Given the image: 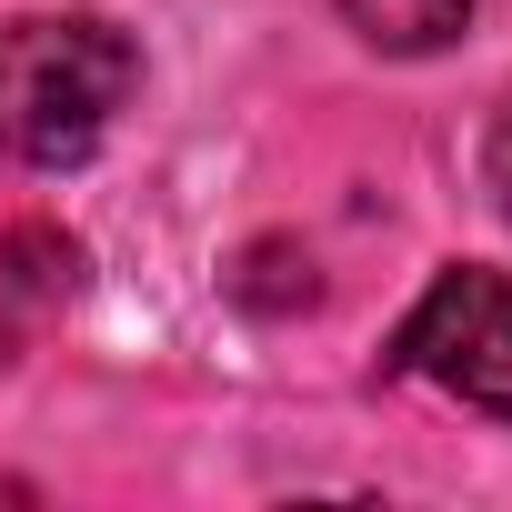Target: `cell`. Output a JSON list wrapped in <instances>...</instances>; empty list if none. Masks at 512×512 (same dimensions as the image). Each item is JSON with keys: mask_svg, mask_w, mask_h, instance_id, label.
<instances>
[{"mask_svg": "<svg viewBox=\"0 0 512 512\" xmlns=\"http://www.w3.org/2000/svg\"><path fill=\"white\" fill-rule=\"evenodd\" d=\"M131 91H141V41L121 21H91V11L0 21V161L81 171L111 141Z\"/></svg>", "mask_w": 512, "mask_h": 512, "instance_id": "6da1fadb", "label": "cell"}, {"mask_svg": "<svg viewBox=\"0 0 512 512\" xmlns=\"http://www.w3.org/2000/svg\"><path fill=\"white\" fill-rule=\"evenodd\" d=\"M382 372H412L492 422H512V272H482V262H442L432 292L402 312Z\"/></svg>", "mask_w": 512, "mask_h": 512, "instance_id": "7a4b0ae2", "label": "cell"}, {"mask_svg": "<svg viewBox=\"0 0 512 512\" xmlns=\"http://www.w3.org/2000/svg\"><path fill=\"white\" fill-rule=\"evenodd\" d=\"M332 11L382 61H432V51H452L472 31V0H332Z\"/></svg>", "mask_w": 512, "mask_h": 512, "instance_id": "3957f363", "label": "cell"}, {"mask_svg": "<svg viewBox=\"0 0 512 512\" xmlns=\"http://www.w3.org/2000/svg\"><path fill=\"white\" fill-rule=\"evenodd\" d=\"M482 181H492V211L512 221V91L492 101V141H482Z\"/></svg>", "mask_w": 512, "mask_h": 512, "instance_id": "277c9868", "label": "cell"}]
</instances>
